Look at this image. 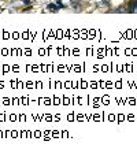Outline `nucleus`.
Instances as JSON below:
<instances>
[{
  "mask_svg": "<svg viewBox=\"0 0 137 156\" xmlns=\"http://www.w3.org/2000/svg\"><path fill=\"white\" fill-rule=\"evenodd\" d=\"M130 11H137V2L130 3Z\"/></svg>",
  "mask_w": 137,
  "mask_h": 156,
  "instance_id": "1",
  "label": "nucleus"
}]
</instances>
